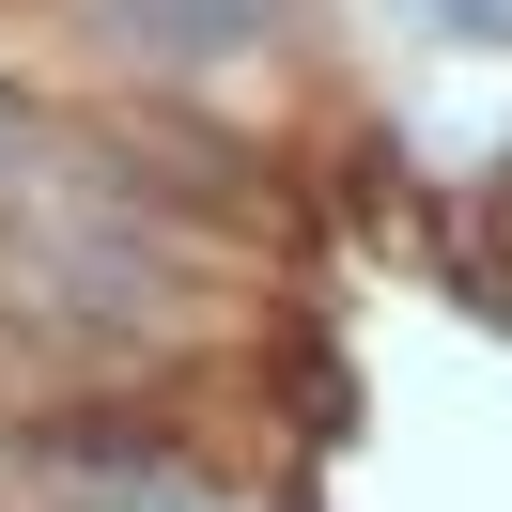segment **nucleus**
Masks as SVG:
<instances>
[{
  "label": "nucleus",
  "mask_w": 512,
  "mask_h": 512,
  "mask_svg": "<svg viewBox=\"0 0 512 512\" xmlns=\"http://www.w3.org/2000/svg\"><path fill=\"white\" fill-rule=\"evenodd\" d=\"M109 16H140V47H233L249 0H109Z\"/></svg>",
  "instance_id": "f257e3e1"
}]
</instances>
